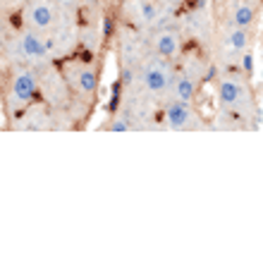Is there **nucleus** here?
Segmentation results:
<instances>
[{"mask_svg":"<svg viewBox=\"0 0 263 263\" xmlns=\"http://www.w3.org/2000/svg\"><path fill=\"white\" fill-rule=\"evenodd\" d=\"M167 82H170V65H167V58H156L151 63L141 69V84L144 89H148L151 93H160V91L167 89Z\"/></svg>","mask_w":263,"mask_h":263,"instance_id":"nucleus-1","label":"nucleus"},{"mask_svg":"<svg viewBox=\"0 0 263 263\" xmlns=\"http://www.w3.org/2000/svg\"><path fill=\"white\" fill-rule=\"evenodd\" d=\"M36 91H39V77L34 69L24 67L12 77V101L24 105L36 96Z\"/></svg>","mask_w":263,"mask_h":263,"instance_id":"nucleus-2","label":"nucleus"},{"mask_svg":"<svg viewBox=\"0 0 263 263\" xmlns=\"http://www.w3.org/2000/svg\"><path fill=\"white\" fill-rule=\"evenodd\" d=\"M27 20L34 29H50L55 24V7L50 0H31L27 7Z\"/></svg>","mask_w":263,"mask_h":263,"instance_id":"nucleus-3","label":"nucleus"},{"mask_svg":"<svg viewBox=\"0 0 263 263\" xmlns=\"http://www.w3.org/2000/svg\"><path fill=\"white\" fill-rule=\"evenodd\" d=\"M192 120H194V115H192V108H189V101L177 98L175 103H170L165 108V122L173 129H184V127H189Z\"/></svg>","mask_w":263,"mask_h":263,"instance_id":"nucleus-4","label":"nucleus"},{"mask_svg":"<svg viewBox=\"0 0 263 263\" xmlns=\"http://www.w3.org/2000/svg\"><path fill=\"white\" fill-rule=\"evenodd\" d=\"M153 50L158 53L160 58H175L180 53V34L177 31H170V29H163L153 36Z\"/></svg>","mask_w":263,"mask_h":263,"instance_id":"nucleus-5","label":"nucleus"},{"mask_svg":"<svg viewBox=\"0 0 263 263\" xmlns=\"http://www.w3.org/2000/svg\"><path fill=\"white\" fill-rule=\"evenodd\" d=\"M20 50L22 55L27 58V60H41V58H46V41L43 39H39V36L34 34V31H22L20 36Z\"/></svg>","mask_w":263,"mask_h":263,"instance_id":"nucleus-6","label":"nucleus"},{"mask_svg":"<svg viewBox=\"0 0 263 263\" xmlns=\"http://www.w3.org/2000/svg\"><path fill=\"white\" fill-rule=\"evenodd\" d=\"M65 77H67L69 84H72L79 93H93V91L98 89V74L93 67H79L74 74H67V72H65Z\"/></svg>","mask_w":263,"mask_h":263,"instance_id":"nucleus-7","label":"nucleus"},{"mask_svg":"<svg viewBox=\"0 0 263 263\" xmlns=\"http://www.w3.org/2000/svg\"><path fill=\"white\" fill-rule=\"evenodd\" d=\"M244 98V84L237 79H222L218 86V101L222 105H239Z\"/></svg>","mask_w":263,"mask_h":263,"instance_id":"nucleus-8","label":"nucleus"},{"mask_svg":"<svg viewBox=\"0 0 263 263\" xmlns=\"http://www.w3.org/2000/svg\"><path fill=\"white\" fill-rule=\"evenodd\" d=\"M254 20H256V12H254V7L249 5V3H237L235 10H232V24L235 27H251L254 24Z\"/></svg>","mask_w":263,"mask_h":263,"instance_id":"nucleus-9","label":"nucleus"},{"mask_svg":"<svg viewBox=\"0 0 263 263\" xmlns=\"http://www.w3.org/2000/svg\"><path fill=\"white\" fill-rule=\"evenodd\" d=\"M247 46H249V34H247V29L235 27L228 34V48L239 53V50H247Z\"/></svg>","mask_w":263,"mask_h":263,"instance_id":"nucleus-10","label":"nucleus"},{"mask_svg":"<svg viewBox=\"0 0 263 263\" xmlns=\"http://www.w3.org/2000/svg\"><path fill=\"white\" fill-rule=\"evenodd\" d=\"M196 93V86H194V79L192 77H180L177 82H175V96L180 98V101H192Z\"/></svg>","mask_w":263,"mask_h":263,"instance_id":"nucleus-11","label":"nucleus"},{"mask_svg":"<svg viewBox=\"0 0 263 263\" xmlns=\"http://www.w3.org/2000/svg\"><path fill=\"white\" fill-rule=\"evenodd\" d=\"M139 12H141V20L144 22L156 20V5H153V3H141V10H139Z\"/></svg>","mask_w":263,"mask_h":263,"instance_id":"nucleus-12","label":"nucleus"},{"mask_svg":"<svg viewBox=\"0 0 263 263\" xmlns=\"http://www.w3.org/2000/svg\"><path fill=\"white\" fill-rule=\"evenodd\" d=\"M129 127H132V125L127 122L125 118H118L115 122H110V127H108V129H110V132H127Z\"/></svg>","mask_w":263,"mask_h":263,"instance_id":"nucleus-13","label":"nucleus"},{"mask_svg":"<svg viewBox=\"0 0 263 263\" xmlns=\"http://www.w3.org/2000/svg\"><path fill=\"white\" fill-rule=\"evenodd\" d=\"M242 69L247 72V74L254 72V55H251V53H244L242 55Z\"/></svg>","mask_w":263,"mask_h":263,"instance_id":"nucleus-14","label":"nucleus"},{"mask_svg":"<svg viewBox=\"0 0 263 263\" xmlns=\"http://www.w3.org/2000/svg\"><path fill=\"white\" fill-rule=\"evenodd\" d=\"M132 79H134V72L129 67H125L122 69V84H132Z\"/></svg>","mask_w":263,"mask_h":263,"instance_id":"nucleus-15","label":"nucleus"},{"mask_svg":"<svg viewBox=\"0 0 263 263\" xmlns=\"http://www.w3.org/2000/svg\"><path fill=\"white\" fill-rule=\"evenodd\" d=\"M12 3H22V0H12Z\"/></svg>","mask_w":263,"mask_h":263,"instance_id":"nucleus-16","label":"nucleus"}]
</instances>
